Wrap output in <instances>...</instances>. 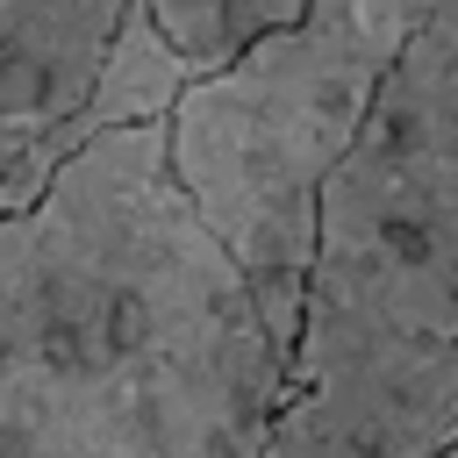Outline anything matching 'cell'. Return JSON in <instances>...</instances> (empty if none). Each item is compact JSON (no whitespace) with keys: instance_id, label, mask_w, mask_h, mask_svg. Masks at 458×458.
<instances>
[{"instance_id":"cell-1","label":"cell","mask_w":458,"mask_h":458,"mask_svg":"<svg viewBox=\"0 0 458 458\" xmlns=\"http://www.w3.org/2000/svg\"><path fill=\"white\" fill-rule=\"evenodd\" d=\"M286 358L172 179V129L93 136L0 215V458H265Z\"/></svg>"},{"instance_id":"cell-5","label":"cell","mask_w":458,"mask_h":458,"mask_svg":"<svg viewBox=\"0 0 458 458\" xmlns=\"http://www.w3.org/2000/svg\"><path fill=\"white\" fill-rule=\"evenodd\" d=\"M308 7H315V0H150L165 43L193 64V79H200V72H222L229 57H243L258 36L301 21Z\"/></svg>"},{"instance_id":"cell-4","label":"cell","mask_w":458,"mask_h":458,"mask_svg":"<svg viewBox=\"0 0 458 458\" xmlns=\"http://www.w3.org/2000/svg\"><path fill=\"white\" fill-rule=\"evenodd\" d=\"M186 86L150 0H0V215H29L93 136L165 122Z\"/></svg>"},{"instance_id":"cell-2","label":"cell","mask_w":458,"mask_h":458,"mask_svg":"<svg viewBox=\"0 0 458 458\" xmlns=\"http://www.w3.org/2000/svg\"><path fill=\"white\" fill-rule=\"evenodd\" d=\"M429 14L437 0H315L222 72H200L165 114L172 179L243 272L286 365L308 322L322 193Z\"/></svg>"},{"instance_id":"cell-3","label":"cell","mask_w":458,"mask_h":458,"mask_svg":"<svg viewBox=\"0 0 458 458\" xmlns=\"http://www.w3.org/2000/svg\"><path fill=\"white\" fill-rule=\"evenodd\" d=\"M401 351H458V0H437L322 193L293 358Z\"/></svg>"}]
</instances>
